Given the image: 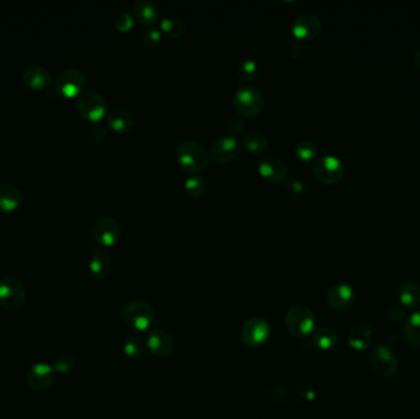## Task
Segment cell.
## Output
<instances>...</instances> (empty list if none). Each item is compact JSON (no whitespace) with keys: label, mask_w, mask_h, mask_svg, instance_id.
<instances>
[{"label":"cell","mask_w":420,"mask_h":419,"mask_svg":"<svg viewBox=\"0 0 420 419\" xmlns=\"http://www.w3.org/2000/svg\"><path fill=\"white\" fill-rule=\"evenodd\" d=\"M23 80L26 87L34 90H45L52 84V74L45 67L34 64L23 70Z\"/></svg>","instance_id":"ac0fdd59"},{"label":"cell","mask_w":420,"mask_h":419,"mask_svg":"<svg viewBox=\"0 0 420 419\" xmlns=\"http://www.w3.org/2000/svg\"><path fill=\"white\" fill-rule=\"evenodd\" d=\"M94 237L103 246H114L120 241L122 228L117 219L112 217H103L98 219L92 230Z\"/></svg>","instance_id":"8fae6325"},{"label":"cell","mask_w":420,"mask_h":419,"mask_svg":"<svg viewBox=\"0 0 420 419\" xmlns=\"http://www.w3.org/2000/svg\"><path fill=\"white\" fill-rule=\"evenodd\" d=\"M23 198V192L17 186L10 184H0V211L1 212L15 211L21 206Z\"/></svg>","instance_id":"44dd1931"},{"label":"cell","mask_w":420,"mask_h":419,"mask_svg":"<svg viewBox=\"0 0 420 419\" xmlns=\"http://www.w3.org/2000/svg\"><path fill=\"white\" fill-rule=\"evenodd\" d=\"M313 175L321 184H338L344 175L343 162L333 155L318 158L313 165Z\"/></svg>","instance_id":"30bf717a"},{"label":"cell","mask_w":420,"mask_h":419,"mask_svg":"<svg viewBox=\"0 0 420 419\" xmlns=\"http://www.w3.org/2000/svg\"><path fill=\"white\" fill-rule=\"evenodd\" d=\"M176 155L182 170L192 175L203 171L209 160V151L204 144L194 139L182 142L177 148Z\"/></svg>","instance_id":"6da1fadb"},{"label":"cell","mask_w":420,"mask_h":419,"mask_svg":"<svg viewBox=\"0 0 420 419\" xmlns=\"http://www.w3.org/2000/svg\"><path fill=\"white\" fill-rule=\"evenodd\" d=\"M160 29H161V32L164 35L167 36L169 39H172V40L180 39L186 32L185 23L177 18L162 19L161 23H160Z\"/></svg>","instance_id":"83f0119b"},{"label":"cell","mask_w":420,"mask_h":419,"mask_svg":"<svg viewBox=\"0 0 420 419\" xmlns=\"http://www.w3.org/2000/svg\"><path fill=\"white\" fill-rule=\"evenodd\" d=\"M238 72L242 80H253L258 74V64L253 58H244L240 61Z\"/></svg>","instance_id":"4dcf8cb0"},{"label":"cell","mask_w":420,"mask_h":419,"mask_svg":"<svg viewBox=\"0 0 420 419\" xmlns=\"http://www.w3.org/2000/svg\"><path fill=\"white\" fill-rule=\"evenodd\" d=\"M145 347L155 356L166 358L174 350V341L169 333L164 330H153L148 333L145 339Z\"/></svg>","instance_id":"e0dca14e"},{"label":"cell","mask_w":420,"mask_h":419,"mask_svg":"<svg viewBox=\"0 0 420 419\" xmlns=\"http://www.w3.org/2000/svg\"><path fill=\"white\" fill-rule=\"evenodd\" d=\"M355 290L346 283H339L330 288L327 293V304L337 312H344L352 308L355 303Z\"/></svg>","instance_id":"4fadbf2b"},{"label":"cell","mask_w":420,"mask_h":419,"mask_svg":"<svg viewBox=\"0 0 420 419\" xmlns=\"http://www.w3.org/2000/svg\"><path fill=\"white\" fill-rule=\"evenodd\" d=\"M372 339V328L366 322L354 323L348 333V343L353 350L364 352L371 345Z\"/></svg>","instance_id":"d6986e66"},{"label":"cell","mask_w":420,"mask_h":419,"mask_svg":"<svg viewBox=\"0 0 420 419\" xmlns=\"http://www.w3.org/2000/svg\"><path fill=\"white\" fill-rule=\"evenodd\" d=\"M122 319L128 327L136 332H145L153 326L155 321V312L150 305L133 300L125 305L122 310Z\"/></svg>","instance_id":"3957f363"},{"label":"cell","mask_w":420,"mask_h":419,"mask_svg":"<svg viewBox=\"0 0 420 419\" xmlns=\"http://www.w3.org/2000/svg\"><path fill=\"white\" fill-rule=\"evenodd\" d=\"M233 104L236 112L240 115L244 117H255L260 115L264 107V98L257 87L244 85L235 92Z\"/></svg>","instance_id":"5b68a950"},{"label":"cell","mask_w":420,"mask_h":419,"mask_svg":"<svg viewBox=\"0 0 420 419\" xmlns=\"http://www.w3.org/2000/svg\"><path fill=\"white\" fill-rule=\"evenodd\" d=\"M144 348H145V345H144L142 339L136 337V336H133L125 342V356L131 358V359H139L144 354Z\"/></svg>","instance_id":"1f68e13d"},{"label":"cell","mask_w":420,"mask_h":419,"mask_svg":"<svg viewBox=\"0 0 420 419\" xmlns=\"http://www.w3.org/2000/svg\"><path fill=\"white\" fill-rule=\"evenodd\" d=\"M322 29L321 20L313 14H302L293 21L291 32L297 41H313L319 35Z\"/></svg>","instance_id":"5bb4252c"},{"label":"cell","mask_w":420,"mask_h":419,"mask_svg":"<svg viewBox=\"0 0 420 419\" xmlns=\"http://www.w3.org/2000/svg\"><path fill=\"white\" fill-rule=\"evenodd\" d=\"M162 35L160 32V30L155 29V28H147L143 32V41L148 45V46L154 47L158 46L160 42H161Z\"/></svg>","instance_id":"e575fe53"},{"label":"cell","mask_w":420,"mask_h":419,"mask_svg":"<svg viewBox=\"0 0 420 419\" xmlns=\"http://www.w3.org/2000/svg\"><path fill=\"white\" fill-rule=\"evenodd\" d=\"M285 186L293 193H301L304 191V187H305L304 182L296 178H285Z\"/></svg>","instance_id":"8d00e7d4"},{"label":"cell","mask_w":420,"mask_h":419,"mask_svg":"<svg viewBox=\"0 0 420 419\" xmlns=\"http://www.w3.org/2000/svg\"><path fill=\"white\" fill-rule=\"evenodd\" d=\"M109 267H111V262H109L107 253L97 251L92 255L90 262H89V268H90L91 275L95 278H103V277L107 276Z\"/></svg>","instance_id":"484cf974"},{"label":"cell","mask_w":420,"mask_h":419,"mask_svg":"<svg viewBox=\"0 0 420 419\" xmlns=\"http://www.w3.org/2000/svg\"><path fill=\"white\" fill-rule=\"evenodd\" d=\"M258 173L269 184H279L286 178V166L278 156H266L258 164Z\"/></svg>","instance_id":"2e32d148"},{"label":"cell","mask_w":420,"mask_h":419,"mask_svg":"<svg viewBox=\"0 0 420 419\" xmlns=\"http://www.w3.org/2000/svg\"><path fill=\"white\" fill-rule=\"evenodd\" d=\"M114 26L120 32H127L134 26V17L132 15L131 12H120L114 20Z\"/></svg>","instance_id":"836d02e7"},{"label":"cell","mask_w":420,"mask_h":419,"mask_svg":"<svg viewBox=\"0 0 420 419\" xmlns=\"http://www.w3.org/2000/svg\"><path fill=\"white\" fill-rule=\"evenodd\" d=\"M56 372L53 365L47 363H37L34 367H30L26 374V381L30 387L34 391H45L51 387L54 383Z\"/></svg>","instance_id":"9a60e30c"},{"label":"cell","mask_w":420,"mask_h":419,"mask_svg":"<svg viewBox=\"0 0 420 419\" xmlns=\"http://www.w3.org/2000/svg\"><path fill=\"white\" fill-rule=\"evenodd\" d=\"M391 317L392 320H395V321H401V320H403L404 319V311L401 310V309H393L391 311Z\"/></svg>","instance_id":"ab89813d"},{"label":"cell","mask_w":420,"mask_h":419,"mask_svg":"<svg viewBox=\"0 0 420 419\" xmlns=\"http://www.w3.org/2000/svg\"><path fill=\"white\" fill-rule=\"evenodd\" d=\"M76 367V361L72 354H62L58 356L53 364V369L56 373L67 374L74 370Z\"/></svg>","instance_id":"d6a6232c"},{"label":"cell","mask_w":420,"mask_h":419,"mask_svg":"<svg viewBox=\"0 0 420 419\" xmlns=\"http://www.w3.org/2000/svg\"><path fill=\"white\" fill-rule=\"evenodd\" d=\"M242 147L252 154H262L268 148V139L260 132H249L242 139Z\"/></svg>","instance_id":"cb8c5ba5"},{"label":"cell","mask_w":420,"mask_h":419,"mask_svg":"<svg viewBox=\"0 0 420 419\" xmlns=\"http://www.w3.org/2000/svg\"><path fill=\"white\" fill-rule=\"evenodd\" d=\"M406 339L409 345L420 348V310L414 311L406 322Z\"/></svg>","instance_id":"4316f807"},{"label":"cell","mask_w":420,"mask_h":419,"mask_svg":"<svg viewBox=\"0 0 420 419\" xmlns=\"http://www.w3.org/2000/svg\"><path fill=\"white\" fill-rule=\"evenodd\" d=\"M90 137L95 142H101L106 137V129L101 125H94L91 127Z\"/></svg>","instance_id":"f35d334b"},{"label":"cell","mask_w":420,"mask_h":419,"mask_svg":"<svg viewBox=\"0 0 420 419\" xmlns=\"http://www.w3.org/2000/svg\"><path fill=\"white\" fill-rule=\"evenodd\" d=\"M240 336L247 347L258 348L266 345L271 337V325L262 317H253L244 322Z\"/></svg>","instance_id":"ba28073f"},{"label":"cell","mask_w":420,"mask_h":419,"mask_svg":"<svg viewBox=\"0 0 420 419\" xmlns=\"http://www.w3.org/2000/svg\"><path fill=\"white\" fill-rule=\"evenodd\" d=\"M26 303V288L15 277L0 279V308L8 312L21 310Z\"/></svg>","instance_id":"277c9868"},{"label":"cell","mask_w":420,"mask_h":419,"mask_svg":"<svg viewBox=\"0 0 420 419\" xmlns=\"http://www.w3.org/2000/svg\"><path fill=\"white\" fill-rule=\"evenodd\" d=\"M227 131L230 132L231 136H238L240 133L244 131V122L241 117L233 116L231 118H229L227 122Z\"/></svg>","instance_id":"d590c367"},{"label":"cell","mask_w":420,"mask_h":419,"mask_svg":"<svg viewBox=\"0 0 420 419\" xmlns=\"http://www.w3.org/2000/svg\"><path fill=\"white\" fill-rule=\"evenodd\" d=\"M133 116L123 109H116L111 111L107 116V125L114 132H128L133 127Z\"/></svg>","instance_id":"603a6c76"},{"label":"cell","mask_w":420,"mask_h":419,"mask_svg":"<svg viewBox=\"0 0 420 419\" xmlns=\"http://www.w3.org/2000/svg\"><path fill=\"white\" fill-rule=\"evenodd\" d=\"M413 63H414L415 68L420 72V50H418L414 53V57H413Z\"/></svg>","instance_id":"60d3db41"},{"label":"cell","mask_w":420,"mask_h":419,"mask_svg":"<svg viewBox=\"0 0 420 419\" xmlns=\"http://www.w3.org/2000/svg\"><path fill=\"white\" fill-rule=\"evenodd\" d=\"M85 75L76 68L64 69L54 80V90L63 98L78 96L85 87Z\"/></svg>","instance_id":"9c48e42d"},{"label":"cell","mask_w":420,"mask_h":419,"mask_svg":"<svg viewBox=\"0 0 420 419\" xmlns=\"http://www.w3.org/2000/svg\"><path fill=\"white\" fill-rule=\"evenodd\" d=\"M80 115L90 122L100 121L107 112L108 103L103 94L96 92H81L76 103Z\"/></svg>","instance_id":"52a82bcc"},{"label":"cell","mask_w":420,"mask_h":419,"mask_svg":"<svg viewBox=\"0 0 420 419\" xmlns=\"http://www.w3.org/2000/svg\"><path fill=\"white\" fill-rule=\"evenodd\" d=\"M313 342L321 350H330L338 342V336L333 328L321 327L313 333Z\"/></svg>","instance_id":"d4e9b609"},{"label":"cell","mask_w":420,"mask_h":419,"mask_svg":"<svg viewBox=\"0 0 420 419\" xmlns=\"http://www.w3.org/2000/svg\"><path fill=\"white\" fill-rule=\"evenodd\" d=\"M133 15L139 23L150 28L159 21V6L151 0H138L133 6Z\"/></svg>","instance_id":"ffe728a7"},{"label":"cell","mask_w":420,"mask_h":419,"mask_svg":"<svg viewBox=\"0 0 420 419\" xmlns=\"http://www.w3.org/2000/svg\"><path fill=\"white\" fill-rule=\"evenodd\" d=\"M296 156L304 161H311L317 156L318 148L313 140L304 139L296 144Z\"/></svg>","instance_id":"f546056e"},{"label":"cell","mask_w":420,"mask_h":419,"mask_svg":"<svg viewBox=\"0 0 420 419\" xmlns=\"http://www.w3.org/2000/svg\"><path fill=\"white\" fill-rule=\"evenodd\" d=\"M285 326L296 339H305L315 331L316 317L306 305H294L286 312Z\"/></svg>","instance_id":"7a4b0ae2"},{"label":"cell","mask_w":420,"mask_h":419,"mask_svg":"<svg viewBox=\"0 0 420 419\" xmlns=\"http://www.w3.org/2000/svg\"><path fill=\"white\" fill-rule=\"evenodd\" d=\"M369 365L379 378L390 379L397 373V356L386 345H379L370 352Z\"/></svg>","instance_id":"8992f818"},{"label":"cell","mask_w":420,"mask_h":419,"mask_svg":"<svg viewBox=\"0 0 420 419\" xmlns=\"http://www.w3.org/2000/svg\"><path fill=\"white\" fill-rule=\"evenodd\" d=\"M398 300L404 308L414 309L420 304V286L413 281L402 283L398 288Z\"/></svg>","instance_id":"7402d4cb"},{"label":"cell","mask_w":420,"mask_h":419,"mask_svg":"<svg viewBox=\"0 0 420 419\" xmlns=\"http://www.w3.org/2000/svg\"><path fill=\"white\" fill-rule=\"evenodd\" d=\"M239 153V142L233 136H222L220 138H216L211 144L209 151L211 159L219 164L233 162Z\"/></svg>","instance_id":"7c38bea8"},{"label":"cell","mask_w":420,"mask_h":419,"mask_svg":"<svg viewBox=\"0 0 420 419\" xmlns=\"http://www.w3.org/2000/svg\"><path fill=\"white\" fill-rule=\"evenodd\" d=\"M207 184L204 180L198 175H192L185 182V191L191 198H200L204 195Z\"/></svg>","instance_id":"f1b7e54d"},{"label":"cell","mask_w":420,"mask_h":419,"mask_svg":"<svg viewBox=\"0 0 420 419\" xmlns=\"http://www.w3.org/2000/svg\"><path fill=\"white\" fill-rule=\"evenodd\" d=\"M290 57L293 59H300L305 54V46L301 41H295L294 43H291L289 48Z\"/></svg>","instance_id":"74e56055"}]
</instances>
